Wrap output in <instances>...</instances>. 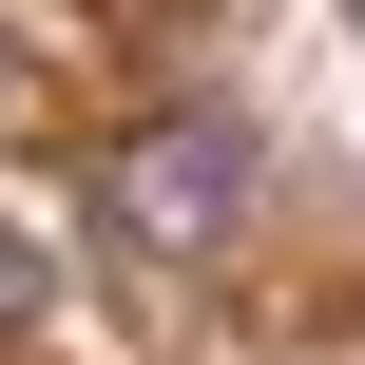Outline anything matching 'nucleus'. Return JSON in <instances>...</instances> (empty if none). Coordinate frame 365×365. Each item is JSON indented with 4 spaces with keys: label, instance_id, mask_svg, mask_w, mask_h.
Returning a JSON list of instances; mask_svg holds the SVG:
<instances>
[{
    "label": "nucleus",
    "instance_id": "obj_1",
    "mask_svg": "<svg viewBox=\"0 0 365 365\" xmlns=\"http://www.w3.org/2000/svg\"><path fill=\"white\" fill-rule=\"evenodd\" d=\"M250 115H212V96H173V115H135L115 154H96V231L135 250V269H212L231 231H250Z\"/></svg>",
    "mask_w": 365,
    "mask_h": 365
},
{
    "label": "nucleus",
    "instance_id": "obj_2",
    "mask_svg": "<svg viewBox=\"0 0 365 365\" xmlns=\"http://www.w3.org/2000/svg\"><path fill=\"white\" fill-rule=\"evenodd\" d=\"M38 308H58V250H38L19 212H0V327H38Z\"/></svg>",
    "mask_w": 365,
    "mask_h": 365
},
{
    "label": "nucleus",
    "instance_id": "obj_3",
    "mask_svg": "<svg viewBox=\"0 0 365 365\" xmlns=\"http://www.w3.org/2000/svg\"><path fill=\"white\" fill-rule=\"evenodd\" d=\"M0 115H19V38H0Z\"/></svg>",
    "mask_w": 365,
    "mask_h": 365
}]
</instances>
